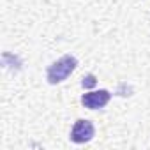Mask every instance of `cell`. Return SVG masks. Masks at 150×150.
Masks as SVG:
<instances>
[{"label": "cell", "instance_id": "obj_1", "mask_svg": "<svg viewBox=\"0 0 150 150\" xmlns=\"http://www.w3.org/2000/svg\"><path fill=\"white\" fill-rule=\"evenodd\" d=\"M78 67V60L76 57H72V55H64L60 57L58 60H55L48 71H46V80L50 85H58L62 81H65L71 74L74 72V69Z\"/></svg>", "mask_w": 150, "mask_h": 150}, {"label": "cell", "instance_id": "obj_2", "mask_svg": "<svg viewBox=\"0 0 150 150\" xmlns=\"http://www.w3.org/2000/svg\"><path fill=\"white\" fill-rule=\"evenodd\" d=\"M96 136V127L90 120H85V118H80L74 122L72 129H71V141L76 143V145H83V143H88L92 138Z\"/></svg>", "mask_w": 150, "mask_h": 150}, {"label": "cell", "instance_id": "obj_3", "mask_svg": "<svg viewBox=\"0 0 150 150\" xmlns=\"http://www.w3.org/2000/svg\"><path fill=\"white\" fill-rule=\"evenodd\" d=\"M110 99H111V94L106 88H101V90H92V92L83 94L81 96V104L87 110H101L110 103Z\"/></svg>", "mask_w": 150, "mask_h": 150}, {"label": "cell", "instance_id": "obj_4", "mask_svg": "<svg viewBox=\"0 0 150 150\" xmlns=\"http://www.w3.org/2000/svg\"><path fill=\"white\" fill-rule=\"evenodd\" d=\"M81 85L85 87V88H88V87H92V85H96V78H94V74H88L87 78H83V81H81Z\"/></svg>", "mask_w": 150, "mask_h": 150}]
</instances>
